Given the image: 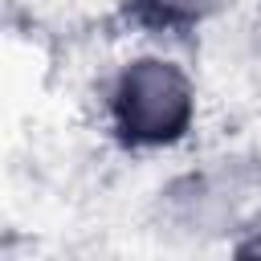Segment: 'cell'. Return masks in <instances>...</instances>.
<instances>
[{"mask_svg": "<svg viewBox=\"0 0 261 261\" xmlns=\"http://www.w3.org/2000/svg\"><path fill=\"white\" fill-rule=\"evenodd\" d=\"M139 4L159 24H200V20L216 16L224 4H232V0H139Z\"/></svg>", "mask_w": 261, "mask_h": 261, "instance_id": "2", "label": "cell"}, {"mask_svg": "<svg viewBox=\"0 0 261 261\" xmlns=\"http://www.w3.org/2000/svg\"><path fill=\"white\" fill-rule=\"evenodd\" d=\"M196 110V94L188 73L163 57L130 61L110 86V118L114 130L135 147H159L188 130Z\"/></svg>", "mask_w": 261, "mask_h": 261, "instance_id": "1", "label": "cell"}]
</instances>
